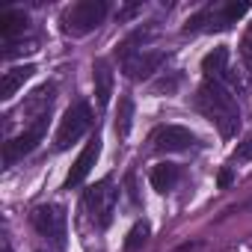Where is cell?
I'll list each match as a JSON object with an SVG mask.
<instances>
[{
	"instance_id": "6da1fadb",
	"label": "cell",
	"mask_w": 252,
	"mask_h": 252,
	"mask_svg": "<svg viewBox=\"0 0 252 252\" xmlns=\"http://www.w3.org/2000/svg\"><path fill=\"white\" fill-rule=\"evenodd\" d=\"M196 110L222 137H234L240 128V107H237V101L225 83L202 80V86L196 89Z\"/></svg>"
},
{
	"instance_id": "7a4b0ae2",
	"label": "cell",
	"mask_w": 252,
	"mask_h": 252,
	"mask_svg": "<svg viewBox=\"0 0 252 252\" xmlns=\"http://www.w3.org/2000/svg\"><path fill=\"white\" fill-rule=\"evenodd\" d=\"M249 12V3H234V0H220V3L202 6L196 15L187 18L184 33H220L234 27L243 15Z\"/></svg>"
},
{
	"instance_id": "3957f363",
	"label": "cell",
	"mask_w": 252,
	"mask_h": 252,
	"mask_svg": "<svg viewBox=\"0 0 252 252\" xmlns=\"http://www.w3.org/2000/svg\"><path fill=\"white\" fill-rule=\"evenodd\" d=\"M116 202H119V190L113 184V178H101L98 184H92L86 193H83V217L92 228L104 231L110 222H113V214H116Z\"/></svg>"
},
{
	"instance_id": "277c9868",
	"label": "cell",
	"mask_w": 252,
	"mask_h": 252,
	"mask_svg": "<svg viewBox=\"0 0 252 252\" xmlns=\"http://www.w3.org/2000/svg\"><path fill=\"white\" fill-rule=\"evenodd\" d=\"M107 12H110L107 0H80V3H71L60 18L63 33L65 36H89L92 30H98L104 24Z\"/></svg>"
},
{
	"instance_id": "5b68a950",
	"label": "cell",
	"mask_w": 252,
	"mask_h": 252,
	"mask_svg": "<svg viewBox=\"0 0 252 252\" xmlns=\"http://www.w3.org/2000/svg\"><path fill=\"white\" fill-rule=\"evenodd\" d=\"M92 128V110L86 101H77L65 110V116L60 119V128H57V137H54V149L57 152H65L71 149L86 131Z\"/></svg>"
},
{
	"instance_id": "8992f818",
	"label": "cell",
	"mask_w": 252,
	"mask_h": 252,
	"mask_svg": "<svg viewBox=\"0 0 252 252\" xmlns=\"http://www.w3.org/2000/svg\"><path fill=\"white\" fill-rule=\"evenodd\" d=\"M33 228L57 249L65 246L68 237V214L63 205H39L33 211Z\"/></svg>"
},
{
	"instance_id": "52a82bcc",
	"label": "cell",
	"mask_w": 252,
	"mask_h": 252,
	"mask_svg": "<svg viewBox=\"0 0 252 252\" xmlns=\"http://www.w3.org/2000/svg\"><path fill=\"white\" fill-rule=\"evenodd\" d=\"M45 131H48V113H42L33 125H27L18 137H12V140L3 143V166H15L21 158H27L45 140Z\"/></svg>"
},
{
	"instance_id": "ba28073f",
	"label": "cell",
	"mask_w": 252,
	"mask_h": 252,
	"mask_svg": "<svg viewBox=\"0 0 252 252\" xmlns=\"http://www.w3.org/2000/svg\"><path fill=\"white\" fill-rule=\"evenodd\" d=\"M122 68L131 80H146L149 74H155L160 65H163V54L160 51H152V48H134L131 42L122 45Z\"/></svg>"
},
{
	"instance_id": "9c48e42d",
	"label": "cell",
	"mask_w": 252,
	"mask_h": 252,
	"mask_svg": "<svg viewBox=\"0 0 252 252\" xmlns=\"http://www.w3.org/2000/svg\"><path fill=\"white\" fill-rule=\"evenodd\" d=\"M196 146V134L181 128V125H163L152 134V152L160 155H175V152H187Z\"/></svg>"
},
{
	"instance_id": "30bf717a",
	"label": "cell",
	"mask_w": 252,
	"mask_h": 252,
	"mask_svg": "<svg viewBox=\"0 0 252 252\" xmlns=\"http://www.w3.org/2000/svg\"><path fill=\"white\" fill-rule=\"evenodd\" d=\"M30 30V18L24 9H6V12H0V39H3V57H12L18 48V42L24 39V33Z\"/></svg>"
},
{
	"instance_id": "8fae6325",
	"label": "cell",
	"mask_w": 252,
	"mask_h": 252,
	"mask_svg": "<svg viewBox=\"0 0 252 252\" xmlns=\"http://www.w3.org/2000/svg\"><path fill=\"white\" fill-rule=\"evenodd\" d=\"M98 158H101V137H92L89 143H86V149L77 155V160L71 163V169H68V175H65V190H71V187H80L83 181H86V175L92 172V166L98 163Z\"/></svg>"
},
{
	"instance_id": "7c38bea8",
	"label": "cell",
	"mask_w": 252,
	"mask_h": 252,
	"mask_svg": "<svg viewBox=\"0 0 252 252\" xmlns=\"http://www.w3.org/2000/svg\"><path fill=\"white\" fill-rule=\"evenodd\" d=\"M202 71H205V80H217V83H225L231 89L234 77L228 74V48H214L211 54H205L202 60Z\"/></svg>"
},
{
	"instance_id": "4fadbf2b",
	"label": "cell",
	"mask_w": 252,
	"mask_h": 252,
	"mask_svg": "<svg viewBox=\"0 0 252 252\" xmlns=\"http://www.w3.org/2000/svg\"><path fill=\"white\" fill-rule=\"evenodd\" d=\"M33 74H36V65H33V63H24V65H15V68L3 71V83H0V98H3V101L15 98V92H18V89H21Z\"/></svg>"
},
{
	"instance_id": "5bb4252c",
	"label": "cell",
	"mask_w": 252,
	"mask_h": 252,
	"mask_svg": "<svg viewBox=\"0 0 252 252\" xmlns=\"http://www.w3.org/2000/svg\"><path fill=\"white\" fill-rule=\"evenodd\" d=\"M92 83H95V98L101 107H107L110 95H113V68L107 60H95L92 65Z\"/></svg>"
},
{
	"instance_id": "9a60e30c",
	"label": "cell",
	"mask_w": 252,
	"mask_h": 252,
	"mask_svg": "<svg viewBox=\"0 0 252 252\" xmlns=\"http://www.w3.org/2000/svg\"><path fill=\"white\" fill-rule=\"evenodd\" d=\"M149 181H152V187L158 193H172L178 187V181H181V166H175V163H158L152 169Z\"/></svg>"
},
{
	"instance_id": "2e32d148",
	"label": "cell",
	"mask_w": 252,
	"mask_h": 252,
	"mask_svg": "<svg viewBox=\"0 0 252 252\" xmlns=\"http://www.w3.org/2000/svg\"><path fill=\"white\" fill-rule=\"evenodd\" d=\"M131 125H134V101L125 95L119 101V113H116V134L125 140V137L131 134Z\"/></svg>"
},
{
	"instance_id": "e0dca14e",
	"label": "cell",
	"mask_w": 252,
	"mask_h": 252,
	"mask_svg": "<svg viewBox=\"0 0 252 252\" xmlns=\"http://www.w3.org/2000/svg\"><path fill=\"white\" fill-rule=\"evenodd\" d=\"M146 237H149V225H146V222H137V225L131 228L128 240H125V249H128V252H134L140 243H146Z\"/></svg>"
},
{
	"instance_id": "ac0fdd59",
	"label": "cell",
	"mask_w": 252,
	"mask_h": 252,
	"mask_svg": "<svg viewBox=\"0 0 252 252\" xmlns=\"http://www.w3.org/2000/svg\"><path fill=\"white\" fill-rule=\"evenodd\" d=\"M249 160H252V134L243 137L237 143V149L231 152V163H249Z\"/></svg>"
},
{
	"instance_id": "d6986e66",
	"label": "cell",
	"mask_w": 252,
	"mask_h": 252,
	"mask_svg": "<svg viewBox=\"0 0 252 252\" xmlns=\"http://www.w3.org/2000/svg\"><path fill=\"white\" fill-rule=\"evenodd\" d=\"M240 60H243L246 71L252 74V39L249 36H243V42H240Z\"/></svg>"
},
{
	"instance_id": "ffe728a7",
	"label": "cell",
	"mask_w": 252,
	"mask_h": 252,
	"mask_svg": "<svg viewBox=\"0 0 252 252\" xmlns=\"http://www.w3.org/2000/svg\"><path fill=\"white\" fill-rule=\"evenodd\" d=\"M231 184V172L225 169V172H220V187H228Z\"/></svg>"
},
{
	"instance_id": "44dd1931",
	"label": "cell",
	"mask_w": 252,
	"mask_h": 252,
	"mask_svg": "<svg viewBox=\"0 0 252 252\" xmlns=\"http://www.w3.org/2000/svg\"><path fill=\"white\" fill-rule=\"evenodd\" d=\"M3 252H12V246H9V240H3Z\"/></svg>"
},
{
	"instance_id": "7402d4cb",
	"label": "cell",
	"mask_w": 252,
	"mask_h": 252,
	"mask_svg": "<svg viewBox=\"0 0 252 252\" xmlns=\"http://www.w3.org/2000/svg\"><path fill=\"white\" fill-rule=\"evenodd\" d=\"M246 36H249V39H252V24H249V27H246Z\"/></svg>"
}]
</instances>
